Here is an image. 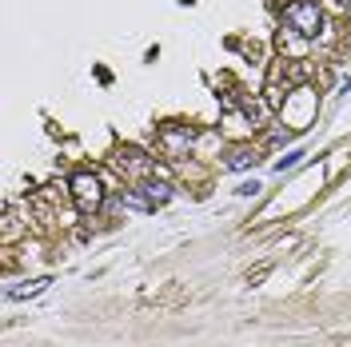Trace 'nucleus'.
<instances>
[{
	"mask_svg": "<svg viewBox=\"0 0 351 347\" xmlns=\"http://www.w3.org/2000/svg\"><path fill=\"white\" fill-rule=\"evenodd\" d=\"M116 168H120L124 176H132V180H140V184H144V180L152 176L156 164H152V156L136 152V148H120V152H116Z\"/></svg>",
	"mask_w": 351,
	"mask_h": 347,
	"instance_id": "nucleus-4",
	"label": "nucleus"
},
{
	"mask_svg": "<svg viewBox=\"0 0 351 347\" xmlns=\"http://www.w3.org/2000/svg\"><path fill=\"white\" fill-rule=\"evenodd\" d=\"M287 24L300 32V36H315L319 32V24H324V12H319V4L315 0H291L284 8Z\"/></svg>",
	"mask_w": 351,
	"mask_h": 347,
	"instance_id": "nucleus-3",
	"label": "nucleus"
},
{
	"mask_svg": "<svg viewBox=\"0 0 351 347\" xmlns=\"http://www.w3.org/2000/svg\"><path fill=\"white\" fill-rule=\"evenodd\" d=\"M164 144H168V148H180V144H192V128H180V132H164Z\"/></svg>",
	"mask_w": 351,
	"mask_h": 347,
	"instance_id": "nucleus-7",
	"label": "nucleus"
},
{
	"mask_svg": "<svg viewBox=\"0 0 351 347\" xmlns=\"http://www.w3.org/2000/svg\"><path fill=\"white\" fill-rule=\"evenodd\" d=\"M168 200H172V184H164V180H144L140 188L124 192V204H128V208H140V212H156V208L168 204Z\"/></svg>",
	"mask_w": 351,
	"mask_h": 347,
	"instance_id": "nucleus-1",
	"label": "nucleus"
},
{
	"mask_svg": "<svg viewBox=\"0 0 351 347\" xmlns=\"http://www.w3.org/2000/svg\"><path fill=\"white\" fill-rule=\"evenodd\" d=\"M48 283L52 280H32V283H21V287L8 283V287H4V300H28V296H40V291H48Z\"/></svg>",
	"mask_w": 351,
	"mask_h": 347,
	"instance_id": "nucleus-5",
	"label": "nucleus"
},
{
	"mask_svg": "<svg viewBox=\"0 0 351 347\" xmlns=\"http://www.w3.org/2000/svg\"><path fill=\"white\" fill-rule=\"evenodd\" d=\"M72 200H76V208L84 212V216H92V212H100V204H104V188H100V180L92 172H76L72 180Z\"/></svg>",
	"mask_w": 351,
	"mask_h": 347,
	"instance_id": "nucleus-2",
	"label": "nucleus"
},
{
	"mask_svg": "<svg viewBox=\"0 0 351 347\" xmlns=\"http://www.w3.org/2000/svg\"><path fill=\"white\" fill-rule=\"evenodd\" d=\"M295 160H300V152H287L284 160H276V172L284 176V168H295Z\"/></svg>",
	"mask_w": 351,
	"mask_h": 347,
	"instance_id": "nucleus-8",
	"label": "nucleus"
},
{
	"mask_svg": "<svg viewBox=\"0 0 351 347\" xmlns=\"http://www.w3.org/2000/svg\"><path fill=\"white\" fill-rule=\"evenodd\" d=\"M256 160H260V156L252 152V148H232V152H228V160H223V168L243 172V168H256Z\"/></svg>",
	"mask_w": 351,
	"mask_h": 347,
	"instance_id": "nucleus-6",
	"label": "nucleus"
}]
</instances>
